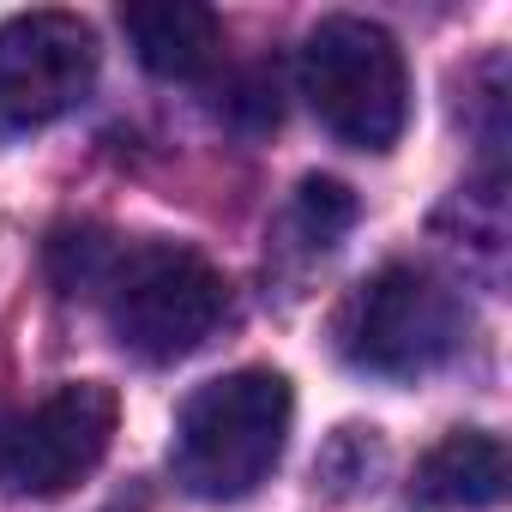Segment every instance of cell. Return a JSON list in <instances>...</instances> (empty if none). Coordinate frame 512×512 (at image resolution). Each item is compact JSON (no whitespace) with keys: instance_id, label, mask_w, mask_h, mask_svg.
<instances>
[{"instance_id":"cell-1","label":"cell","mask_w":512,"mask_h":512,"mask_svg":"<svg viewBox=\"0 0 512 512\" xmlns=\"http://www.w3.org/2000/svg\"><path fill=\"white\" fill-rule=\"evenodd\" d=\"M296 392L278 368H229L175 410L169 470L193 500H247L284 464Z\"/></svg>"},{"instance_id":"cell-2","label":"cell","mask_w":512,"mask_h":512,"mask_svg":"<svg viewBox=\"0 0 512 512\" xmlns=\"http://www.w3.org/2000/svg\"><path fill=\"white\" fill-rule=\"evenodd\" d=\"M97 296H103L115 344L145 368H169V362L193 356L229 320V278L205 253L175 247V241L115 247Z\"/></svg>"},{"instance_id":"cell-3","label":"cell","mask_w":512,"mask_h":512,"mask_svg":"<svg viewBox=\"0 0 512 512\" xmlns=\"http://www.w3.org/2000/svg\"><path fill=\"white\" fill-rule=\"evenodd\" d=\"M296 79L320 127L350 151H392L410 127V67L386 25L332 13L302 37Z\"/></svg>"},{"instance_id":"cell-4","label":"cell","mask_w":512,"mask_h":512,"mask_svg":"<svg viewBox=\"0 0 512 512\" xmlns=\"http://www.w3.org/2000/svg\"><path fill=\"white\" fill-rule=\"evenodd\" d=\"M464 332H470V314H464L458 290L422 266H404V260L362 278L332 320L338 356L362 374H380V380L434 374L440 362L458 356Z\"/></svg>"},{"instance_id":"cell-5","label":"cell","mask_w":512,"mask_h":512,"mask_svg":"<svg viewBox=\"0 0 512 512\" xmlns=\"http://www.w3.org/2000/svg\"><path fill=\"white\" fill-rule=\"evenodd\" d=\"M121 398L103 380H67L43 404H0V488L25 500H55L79 488L115 446Z\"/></svg>"},{"instance_id":"cell-6","label":"cell","mask_w":512,"mask_h":512,"mask_svg":"<svg viewBox=\"0 0 512 512\" xmlns=\"http://www.w3.org/2000/svg\"><path fill=\"white\" fill-rule=\"evenodd\" d=\"M97 31L79 13H19L0 25V133H37L97 85Z\"/></svg>"},{"instance_id":"cell-7","label":"cell","mask_w":512,"mask_h":512,"mask_svg":"<svg viewBox=\"0 0 512 512\" xmlns=\"http://www.w3.org/2000/svg\"><path fill=\"white\" fill-rule=\"evenodd\" d=\"M506 440L488 428H452L440 446L422 452L410 476V500L422 512H482L506 500Z\"/></svg>"},{"instance_id":"cell-8","label":"cell","mask_w":512,"mask_h":512,"mask_svg":"<svg viewBox=\"0 0 512 512\" xmlns=\"http://www.w3.org/2000/svg\"><path fill=\"white\" fill-rule=\"evenodd\" d=\"M121 31L145 73L157 79H205L223 55V19L199 0H139L121 7Z\"/></svg>"},{"instance_id":"cell-9","label":"cell","mask_w":512,"mask_h":512,"mask_svg":"<svg viewBox=\"0 0 512 512\" xmlns=\"http://www.w3.org/2000/svg\"><path fill=\"white\" fill-rule=\"evenodd\" d=\"M386 476V440L380 428H362V422H344L326 434L320 458H314V488L326 500H362L374 494Z\"/></svg>"},{"instance_id":"cell-10","label":"cell","mask_w":512,"mask_h":512,"mask_svg":"<svg viewBox=\"0 0 512 512\" xmlns=\"http://www.w3.org/2000/svg\"><path fill=\"white\" fill-rule=\"evenodd\" d=\"M356 217H362V199H356V187L350 181H338V175H308L302 187H296V205H290V229L308 241V247H338L350 229H356Z\"/></svg>"},{"instance_id":"cell-11","label":"cell","mask_w":512,"mask_h":512,"mask_svg":"<svg viewBox=\"0 0 512 512\" xmlns=\"http://www.w3.org/2000/svg\"><path fill=\"white\" fill-rule=\"evenodd\" d=\"M115 247L121 241H109L103 229H61L49 241V278L61 284V296H97Z\"/></svg>"},{"instance_id":"cell-12","label":"cell","mask_w":512,"mask_h":512,"mask_svg":"<svg viewBox=\"0 0 512 512\" xmlns=\"http://www.w3.org/2000/svg\"><path fill=\"white\" fill-rule=\"evenodd\" d=\"M223 115H229L241 133H272V127L284 121V103H278V73H266V67L241 73V79L229 85V103H223Z\"/></svg>"}]
</instances>
